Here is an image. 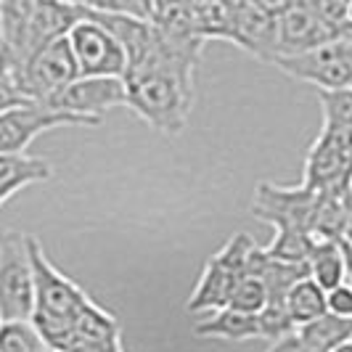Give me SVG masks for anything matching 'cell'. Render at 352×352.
<instances>
[{
  "instance_id": "22",
  "label": "cell",
  "mask_w": 352,
  "mask_h": 352,
  "mask_svg": "<svg viewBox=\"0 0 352 352\" xmlns=\"http://www.w3.org/2000/svg\"><path fill=\"white\" fill-rule=\"evenodd\" d=\"M228 307L236 310V313H244V316H260L267 307V289H265V283L260 278H254V276H244L241 281L236 283Z\"/></svg>"
},
{
  "instance_id": "1",
  "label": "cell",
  "mask_w": 352,
  "mask_h": 352,
  "mask_svg": "<svg viewBox=\"0 0 352 352\" xmlns=\"http://www.w3.org/2000/svg\"><path fill=\"white\" fill-rule=\"evenodd\" d=\"M207 43L183 37L151 24L141 51L127 58V109L162 135L186 130L194 106V72Z\"/></svg>"
},
{
  "instance_id": "16",
  "label": "cell",
  "mask_w": 352,
  "mask_h": 352,
  "mask_svg": "<svg viewBox=\"0 0 352 352\" xmlns=\"http://www.w3.org/2000/svg\"><path fill=\"white\" fill-rule=\"evenodd\" d=\"M307 276L318 283L323 292H331L336 286L347 283V260L344 249L334 241H313V249L307 254Z\"/></svg>"
},
{
  "instance_id": "27",
  "label": "cell",
  "mask_w": 352,
  "mask_h": 352,
  "mask_svg": "<svg viewBox=\"0 0 352 352\" xmlns=\"http://www.w3.org/2000/svg\"><path fill=\"white\" fill-rule=\"evenodd\" d=\"M342 244H344V247H352V207H350V214H347V223H344V233H342Z\"/></svg>"
},
{
  "instance_id": "12",
  "label": "cell",
  "mask_w": 352,
  "mask_h": 352,
  "mask_svg": "<svg viewBox=\"0 0 352 352\" xmlns=\"http://www.w3.org/2000/svg\"><path fill=\"white\" fill-rule=\"evenodd\" d=\"M64 124L88 127L82 120L69 117V114H58L45 104L21 101V104L0 111V154H24L27 146L35 141L37 135H43L45 130H53V127H64Z\"/></svg>"
},
{
  "instance_id": "31",
  "label": "cell",
  "mask_w": 352,
  "mask_h": 352,
  "mask_svg": "<svg viewBox=\"0 0 352 352\" xmlns=\"http://www.w3.org/2000/svg\"><path fill=\"white\" fill-rule=\"evenodd\" d=\"M0 326H3V318H0Z\"/></svg>"
},
{
  "instance_id": "3",
  "label": "cell",
  "mask_w": 352,
  "mask_h": 352,
  "mask_svg": "<svg viewBox=\"0 0 352 352\" xmlns=\"http://www.w3.org/2000/svg\"><path fill=\"white\" fill-rule=\"evenodd\" d=\"M302 186L316 194L352 196V130L320 127L305 159Z\"/></svg>"
},
{
  "instance_id": "24",
  "label": "cell",
  "mask_w": 352,
  "mask_h": 352,
  "mask_svg": "<svg viewBox=\"0 0 352 352\" xmlns=\"http://www.w3.org/2000/svg\"><path fill=\"white\" fill-rule=\"evenodd\" d=\"M257 326H260V339L270 342V344H276V342H281L297 331L283 305H267L257 316Z\"/></svg>"
},
{
  "instance_id": "5",
  "label": "cell",
  "mask_w": 352,
  "mask_h": 352,
  "mask_svg": "<svg viewBox=\"0 0 352 352\" xmlns=\"http://www.w3.org/2000/svg\"><path fill=\"white\" fill-rule=\"evenodd\" d=\"M318 207V194L307 186H276V183H257L249 212L260 223H267L276 230H300L310 236L313 214Z\"/></svg>"
},
{
  "instance_id": "26",
  "label": "cell",
  "mask_w": 352,
  "mask_h": 352,
  "mask_svg": "<svg viewBox=\"0 0 352 352\" xmlns=\"http://www.w3.org/2000/svg\"><path fill=\"white\" fill-rule=\"evenodd\" d=\"M267 352H318V350L316 347H310V344L294 331L292 336H286V339H281V342L270 344V350Z\"/></svg>"
},
{
  "instance_id": "8",
  "label": "cell",
  "mask_w": 352,
  "mask_h": 352,
  "mask_svg": "<svg viewBox=\"0 0 352 352\" xmlns=\"http://www.w3.org/2000/svg\"><path fill=\"white\" fill-rule=\"evenodd\" d=\"M273 64L283 74L310 82L318 90L352 88V40H336L302 56L276 58Z\"/></svg>"
},
{
  "instance_id": "20",
  "label": "cell",
  "mask_w": 352,
  "mask_h": 352,
  "mask_svg": "<svg viewBox=\"0 0 352 352\" xmlns=\"http://www.w3.org/2000/svg\"><path fill=\"white\" fill-rule=\"evenodd\" d=\"M310 249H313V239L307 233H300V230H276L273 241L263 252L270 260H276V263L305 265Z\"/></svg>"
},
{
  "instance_id": "21",
  "label": "cell",
  "mask_w": 352,
  "mask_h": 352,
  "mask_svg": "<svg viewBox=\"0 0 352 352\" xmlns=\"http://www.w3.org/2000/svg\"><path fill=\"white\" fill-rule=\"evenodd\" d=\"M0 352H51L32 320H6L0 326Z\"/></svg>"
},
{
  "instance_id": "10",
  "label": "cell",
  "mask_w": 352,
  "mask_h": 352,
  "mask_svg": "<svg viewBox=\"0 0 352 352\" xmlns=\"http://www.w3.org/2000/svg\"><path fill=\"white\" fill-rule=\"evenodd\" d=\"M35 313V281L27 260L24 239L0 241V318L32 320Z\"/></svg>"
},
{
  "instance_id": "29",
  "label": "cell",
  "mask_w": 352,
  "mask_h": 352,
  "mask_svg": "<svg viewBox=\"0 0 352 352\" xmlns=\"http://www.w3.org/2000/svg\"><path fill=\"white\" fill-rule=\"evenodd\" d=\"M334 352H352V339H350V342H344V344H339Z\"/></svg>"
},
{
  "instance_id": "14",
  "label": "cell",
  "mask_w": 352,
  "mask_h": 352,
  "mask_svg": "<svg viewBox=\"0 0 352 352\" xmlns=\"http://www.w3.org/2000/svg\"><path fill=\"white\" fill-rule=\"evenodd\" d=\"M53 177V167L30 154H0V207L27 186L45 183Z\"/></svg>"
},
{
  "instance_id": "15",
  "label": "cell",
  "mask_w": 352,
  "mask_h": 352,
  "mask_svg": "<svg viewBox=\"0 0 352 352\" xmlns=\"http://www.w3.org/2000/svg\"><path fill=\"white\" fill-rule=\"evenodd\" d=\"M194 334L201 339H223V342H252L260 339L257 316H244L236 310H217L204 320H196Z\"/></svg>"
},
{
  "instance_id": "9",
  "label": "cell",
  "mask_w": 352,
  "mask_h": 352,
  "mask_svg": "<svg viewBox=\"0 0 352 352\" xmlns=\"http://www.w3.org/2000/svg\"><path fill=\"white\" fill-rule=\"evenodd\" d=\"M127 104V88L124 80L114 77H80L69 88H64L56 98L48 101V109L58 114L77 117L88 127H98L104 122V114L114 106Z\"/></svg>"
},
{
  "instance_id": "23",
  "label": "cell",
  "mask_w": 352,
  "mask_h": 352,
  "mask_svg": "<svg viewBox=\"0 0 352 352\" xmlns=\"http://www.w3.org/2000/svg\"><path fill=\"white\" fill-rule=\"evenodd\" d=\"M318 101L323 111V124L352 130V88L318 90Z\"/></svg>"
},
{
  "instance_id": "19",
  "label": "cell",
  "mask_w": 352,
  "mask_h": 352,
  "mask_svg": "<svg viewBox=\"0 0 352 352\" xmlns=\"http://www.w3.org/2000/svg\"><path fill=\"white\" fill-rule=\"evenodd\" d=\"M297 334L310 344L316 347L318 352H334L339 344L350 342L352 339V320H344V318H334V316H326L307 323L297 329Z\"/></svg>"
},
{
  "instance_id": "25",
  "label": "cell",
  "mask_w": 352,
  "mask_h": 352,
  "mask_svg": "<svg viewBox=\"0 0 352 352\" xmlns=\"http://www.w3.org/2000/svg\"><path fill=\"white\" fill-rule=\"evenodd\" d=\"M326 313L352 320V283H342L331 292H326Z\"/></svg>"
},
{
  "instance_id": "28",
  "label": "cell",
  "mask_w": 352,
  "mask_h": 352,
  "mask_svg": "<svg viewBox=\"0 0 352 352\" xmlns=\"http://www.w3.org/2000/svg\"><path fill=\"white\" fill-rule=\"evenodd\" d=\"M342 249H344V260H347V278H350V283H352V247H344V244H342Z\"/></svg>"
},
{
  "instance_id": "2",
  "label": "cell",
  "mask_w": 352,
  "mask_h": 352,
  "mask_svg": "<svg viewBox=\"0 0 352 352\" xmlns=\"http://www.w3.org/2000/svg\"><path fill=\"white\" fill-rule=\"evenodd\" d=\"M27 260L32 267V281H35V313H32V326L37 334L43 336L45 347L51 352H69L74 342V329L77 318L85 313L90 297L64 276L56 265L48 260L43 252V244L35 236H21Z\"/></svg>"
},
{
  "instance_id": "7",
  "label": "cell",
  "mask_w": 352,
  "mask_h": 352,
  "mask_svg": "<svg viewBox=\"0 0 352 352\" xmlns=\"http://www.w3.org/2000/svg\"><path fill=\"white\" fill-rule=\"evenodd\" d=\"M77 61L80 77H114L124 80L127 72V53L120 45V40L111 35L106 27H101L96 19H82L72 27L67 35Z\"/></svg>"
},
{
  "instance_id": "30",
  "label": "cell",
  "mask_w": 352,
  "mask_h": 352,
  "mask_svg": "<svg viewBox=\"0 0 352 352\" xmlns=\"http://www.w3.org/2000/svg\"><path fill=\"white\" fill-rule=\"evenodd\" d=\"M350 24H352V3H350Z\"/></svg>"
},
{
  "instance_id": "13",
  "label": "cell",
  "mask_w": 352,
  "mask_h": 352,
  "mask_svg": "<svg viewBox=\"0 0 352 352\" xmlns=\"http://www.w3.org/2000/svg\"><path fill=\"white\" fill-rule=\"evenodd\" d=\"M241 281V276H236L228 265L223 263L217 254H212L199 281H196L191 297L186 302V310L191 316H204V313H217L226 310L230 302V294L236 289V283Z\"/></svg>"
},
{
  "instance_id": "6",
  "label": "cell",
  "mask_w": 352,
  "mask_h": 352,
  "mask_svg": "<svg viewBox=\"0 0 352 352\" xmlns=\"http://www.w3.org/2000/svg\"><path fill=\"white\" fill-rule=\"evenodd\" d=\"M74 80H80V69L74 61V53L67 37L45 45L35 58L27 64L16 82V93L24 101L48 104L64 88H69Z\"/></svg>"
},
{
  "instance_id": "4",
  "label": "cell",
  "mask_w": 352,
  "mask_h": 352,
  "mask_svg": "<svg viewBox=\"0 0 352 352\" xmlns=\"http://www.w3.org/2000/svg\"><path fill=\"white\" fill-rule=\"evenodd\" d=\"M336 40H342V35L323 21L313 0L276 3V58L302 56Z\"/></svg>"
},
{
  "instance_id": "18",
  "label": "cell",
  "mask_w": 352,
  "mask_h": 352,
  "mask_svg": "<svg viewBox=\"0 0 352 352\" xmlns=\"http://www.w3.org/2000/svg\"><path fill=\"white\" fill-rule=\"evenodd\" d=\"M283 307L292 318L294 329H302V326H307V323L326 316V292L310 278H302L300 283H294L289 289Z\"/></svg>"
},
{
  "instance_id": "11",
  "label": "cell",
  "mask_w": 352,
  "mask_h": 352,
  "mask_svg": "<svg viewBox=\"0 0 352 352\" xmlns=\"http://www.w3.org/2000/svg\"><path fill=\"white\" fill-rule=\"evenodd\" d=\"M228 43L263 64L276 61V3H228Z\"/></svg>"
},
{
  "instance_id": "17",
  "label": "cell",
  "mask_w": 352,
  "mask_h": 352,
  "mask_svg": "<svg viewBox=\"0 0 352 352\" xmlns=\"http://www.w3.org/2000/svg\"><path fill=\"white\" fill-rule=\"evenodd\" d=\"M352 207V196L336 194H318V207L310 226V239L313 241H334L342 244L344 223Z\"/></svg>"
}]
</instances>
